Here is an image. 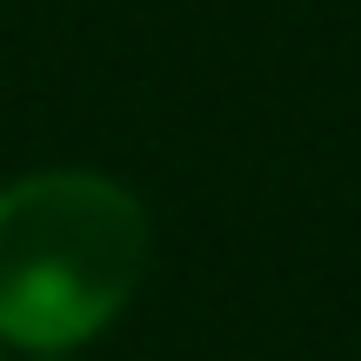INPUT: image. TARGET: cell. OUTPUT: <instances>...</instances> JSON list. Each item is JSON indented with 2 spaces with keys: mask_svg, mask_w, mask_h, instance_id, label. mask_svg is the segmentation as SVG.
Wrapping results in <instances>:
<instances>
[{
  "mask_svg": "<svg viewBox=\"0 0 361 361\" xmlns=\"http://www.w3.org/2000/svg\"><path fill=\"white\" fill-rule=\"evenodd\" d=\"M147 274V214L121 180L47 168L0 188V341L67 355L114 328Z\"/></svg>",
  "mask_w": 361,
  "mask_h": 361,
  "instance_id": "1",
  "label": "cell"
},
{
  "mask_svg": "<svg viewBox=\"0 0 361 361\" xmlns=\"http://www.w3.org/2000/svg\"><path fill=\"white\" fill-rule=\"evenodd\" d=\"M47 361H54V355H47Z\"/></svg>",
  "mask_w": 361,
  "mask_h": 361,
  "instance_id": "2",
  "label": "cell"
}]
</instances>
